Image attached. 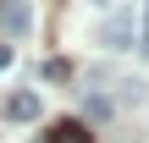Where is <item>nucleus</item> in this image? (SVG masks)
<instances>
[{
    "instance_id": "f257e3e1",
    "label": "nucleus",
    "mask_w": 149,
    "mask_h": 143,
    "mask_svg": "<svg viewBox=\"0 0 149 143\" xmlns=\"http://www.w3.org/2000/svg\"><path fill=\"white\" fill-rule=\"evenodd\" d=\"M33 28V6L28 0H0V33L6 39H22Z\"/></svg>"
},
{
    "instance_id": "f03ea898",
    "label": "nucleus",
    "mask_w": 149,
    "mask_h": 143,
    "mask_svg": "<svg viewBox=\"0 0 149 143\" xmlns=\"http://www.w3.org/2000/svg\"><path fill=\"white\" fill-rule=\"evenodd\" d=\"M133 39H138V28H133V6H127V11H116V17L105 22V44H111V50H127Z\"/></svg>"
},
{
    "instance_id": "7ed1b4c3",
    "label": "nucleus",
    "mask_w": 149,
    "mask_h": 143,
    "mask_svg": "<svg viewBox=\"0 0 149 143\" xmlns=\"http://www.w3.org/2000/svg\"><path fill=\"white\" fill-rule=\"evenodd\" d=\"M6 116H11V121H33V116H39V94H11V99H6Z\"/></svg>"
},
{
    "instance_id": "20e7f679",
    "label": "nucleus",
    "mask_w": 149,
    "mask_h": 143,
    "mask_svg": "<svg viewBox=\"0 0 149 143\" xmlns=\"http://www.w3.org/2000/svg\"><path fill=\"white\" fill-rule=\"evenodd\" d=\"M44 143H88V132H83V121H61Z\"/></svg>"
},
{
    "instance_id": "39448f33",
    "label": "nucleus",
    "mask_w": 149,
    "mask_h": 143,
    "mask_svg": "<svg viewBox=\"0 0 149 143\" xmlns=\"http://www.w3.org/2000/svg\"><path fill=\"white\" fill-rule=\"evenodd\" d=\"M138 50L149 55V0H144V28H138Z\"/></svg>"
},
{
    "instance_id": "423d86ee",
    "label": "nucleus",
    "mask_w": 149,
    "mask_h": 143,
    "mask_svg": "<svg viewBox=\"0 0 149 143\" xmlns=\"http://www.w3.org/2000/svg\"><path fill=\"white\" fill-rule=\"evenodd\" d=\"M6 66H11V44H0V72H6Z\"/></svg>"
}]
</instances>
